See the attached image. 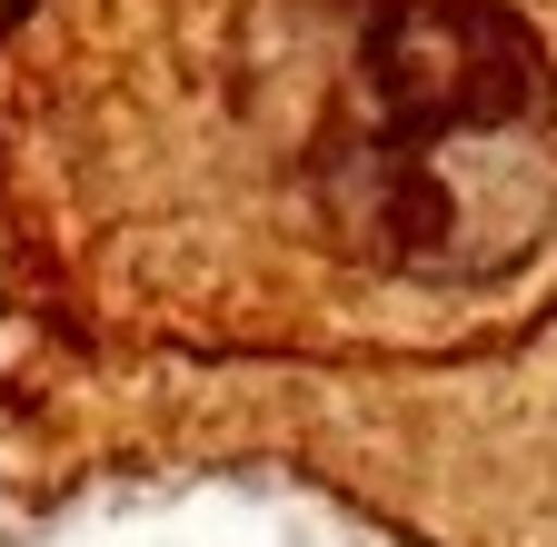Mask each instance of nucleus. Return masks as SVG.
Wrapping results in <instances>:
<instances>
[{
	"mask_svg": "<svg viewBox=\"0 0 557 547\" xmlns=\"http://www.w3.org/2000/svg\"><path fill=\"white\" fill-rule=\"evenodd\" d=\"M0 210L120 328H438L557 239V50L518 0H21Z\"/></svg>",
	"mask_w": 557,
	"mask_h": 547,
	"instance_id": "f257e3e1",
	"label": "nucleus"
}]
</instances>
